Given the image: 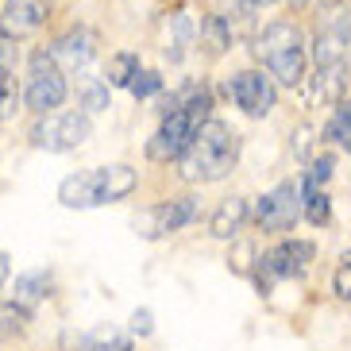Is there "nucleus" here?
<instances>
[{
  "mask_svg": "<svg viewBox=\"0 0 351 351\" xmlns=\"http://www.w3.org/2000/svg\"><path fill=\"white\" fill-rule=\"evenodd\" d=\"M23 324H27V309L16 305V301H0V343L12 340L16 332H23Z\"/></svg>",
  "mask_w": 351,
  "mask_h": 351,
  "instance_id": "18",
  "label": "nucleus"
},
{
  "mask_svg": "<svg viewBox=\"0 0 351 351\" xmlns=\"http://www.w3.org/2000/svg\"><path fill=\"white\" fill-rule=\"evenodd\" d=\"M8 274H12V263H8V255H4V251H0V286H4V282H8Z\"/></svg>",
  "mask_w": 351,
  "mask_h": 351,
  "instance_id": "30",
  "label": "nucleus"
},
{
  "mask_svg": "<svg viewBox=\"0 0 351 351\" xmlns=\"http://www.w3.org/2000/svg\"><path fill=\"white\" fill-rule=\"evenodd\" d=\"M228 97H232L247 116H267L270 108H274V97L278 93H274L270 77H263L258 70H243L228 82Z\"/></svg>",
  "mask_w": 351,
  "mask_h": 351,
  "instance_id": "8",
  "label": "nucleus"
},
{
  "mask_svg": "<svg viewBox=\"0 0 351 351\" xmlns=\"http://www.w3.org/2000/svg\"><path fill=\"white\" fill-rule=\"evenodd\" d=\"M301 217V193L293 186H274L270 193L258 197L255 205V220L263 232H286L293 228Z\"/></svg>",
  "mask_w": 351,
  "mask_h": 351,
  "instance_id": "6",
  "label": "nucleus"
},
{
  "mask_svg": "<svg viewBox=\"0 0 351 351\" xmlns=\"http://www.w3.org/2000/svg\"><path fill=\"white\" fill-rule=\"evenodd\" d=\"M47 20V4L43 0H8L0 12V32L8 39H27L35 35Z\"/></svg>",
  "mask_w": 351,
  "mask_h": 351,
  "instance_id": "10",
  "label": "nucleus"
},
{
  "mask_svg": "<svg viewBox=\"0 0 351 351\" xmlns=\"http://www.w3.org/2000/svg\"><path fill=\"white\" fill-rule=\"evenodd\" d=\"M16 39H8V35L0 32V70H8L12 66V58H16V47H12Z\"/></svg>",
  "mask_w": 351,
  "mask_h": 351,
  "instance_id": "28",
  "label": "nucleus"
},
{
  "mask_svg": "<svg viewBox=\"0 0 351 351\" xmlns=\"http://www.w3.org/2000/svg\"><path fill=\"white\" fill-rule=\"evenodd\" d=\"M89 132H93L89 116L62 112V116H54V120L35 128V143L47 147V151H73V147H82L89 139Z\"/></svg>",
  "mask_w": 351,
  "mask_h": 351,
  "instance_id": "7",
  "label": "nucleus"
},
{
  "mask_svg": "<svg viewBox=\"0 0 351 351\" xmlns=\"http://www.w3.org/2000/svg\"><path fill=\"white\" fill-rule=\"evenodd\" d=\"M47 54H51L54 62L77 70V66H85L89 58H93V35H89V32H70V35H62V39L54 43Z\"/></svg>",
  "mask_w": 351,
  "mask_h": 351,
  "instance_id": "12",
  "label": "nucleus"
},
{
  "mask_svg": "<svg viewBox=\"0 0 351 351\" xmlns=\"http://www.w3.org/2000/svg\"><path fill=\"white\" fill-rule=\"evenodd\" d=\"M236 158L239 139L232 135V128H224L220 120H201L189 135L186 151L178 155V166L186 182H220L224 174H232Z\"/></svg>",
  "mask_w": 351,
  "mask_h": 351,
  "instance_id": "1",
  "label": "nucleus"
},
{
  "mask_svg": "<svg viewBox=\"0 0 351 351\" xmlns=\"http://www.w3.org/2000/svg\"><path fill=\"white\" fill-rule=\"evenodd\" d=\"M336 293L351 301V258H348V263H340V270H336Z\"/></svg>",
  "mask_w": 351,
  "mask_h": 351,
  "instance_id": "26",
  "label": "nucleus"
},
{
  "mask_svg": "<svg viewBox=\"0 0 351 351\" xmlns=\"http://www.w3.org/2000/svg\"><path fill=\"white\" fill-rule=\"evenodd\" d=\"M178 104L189 112L193 124H201V120L208 116V108H213V97H208V89H189V97H186V101H178Z\"/></svg>",
  "mask_w": 351,
  "mask_h": 351,
  "instance_id": "21",
  "label": "nucleus"
},
{
  "mask_svg": "<svg viewBox=\"0 0 351 351\" xmlns=\"http://www.w3.org/2000/svg\"><path fill=\"white\" fill-rule=\"evenodd\" d=\"M135 170L132 166H97V170H82L70 174L58 186V201L66 208H101L112 201H124L135 189Z\"/></svg>",
  "mask_w": 351,
  "mask_h": 351,
  "instance_id": "2",
  "label": "nucleus"
},
{
  "mask_svg": "<svg viewBox=\"0 0 351 351\" xmlns=\"http://www.w3.org/2000/svg\"><path fill=\"white\" fill-rule=\"evenodd\" d=\"M301 213H305L309 224H317V228H324V224H328V217H332L328 197L320 193V186H313L309 178L301 182Z\"/></svg>",
  "mask_w": 351,
  "mask_h": 351,
  "instance_id": "15",
  "label": "nucleus"
},
{
  "mask_svg": "<svg viewBox=\"0 0 351 351\" xmlns=\"http://www.w3.org/2000/svg\"><path fill=\"white\" fill-rule=\"evenodd\" d=\"M135 97H155L158 89H162V77L158 73H151V70H143V73H135L132 77V85H128Z\"/></svg>",
  "mask_w": 351,
  "mask_h": 351,
  "instance_id": "23",
  "label": "nucleus"
},
{
  "mask_svg": "<svg viewBox=\"0 0 351 351\" xmlns=\"http://www.w3.org/2000/svg\"><path fill=\"white\" fill-rule=\"evenodd\" d=\"M47 289H51V278H47V274H23V278L16 282V305H23V309L32 313L35 305L47 298Z\"/></svg>",
  "mask_w": 351,
  "mask_h": 351,
  "instance_id": "16",
  "label": "nucleus"
},
{
  "mask_svg": "<svg viewBox=\"0 0 351 351\" xmlns=\"http://www.w3.org/2000/svg\"><path fill=\"white\" fill-rule=\"evenodd\" d=\"M332 143H340L343 151H351V101H343L336 108V116L328 120V132H324Z\"/></svg>",
  "mask_w": 351,
  "mask_h": 351,
  "instance_id": "19",
  "label": "nucleus"
},
{
  "mask_svg": "<svg viewBox=\"0 0 351 351\" xmlns=\"http://www.w3.org/2000/svg\"><path fill=\"white\" fill-rule=\"evenodd\" d=\"M27 108L32 112H51L66 101V77L47 51L32 54V73H27Z\"/></svg>",
  "mask_w": 351,
  "mask_h": 351,
  "instance_id": "4",
  "label": "nucleus"
},
{
  "mask_svg": "<svg viewBox=\"0 0 351 351\" xmlns=\"http://www.w3.org/2000/svg\"><path fill=\"white\" fill-rule=\"evenodd\" d=\"M12 104V85H8V70H0V108Z\"/></svg>",
  "mask_w": 351,
  "mask_h": 351,
  "instance_id": "29",
  "label": "nucleus"
},
{
  "mask_svg": "<svg viewBox=\"0 0 351 351\" xmlns=\"http://www.w3.org/2000/svg\"><path fill=\"white\" fill-rule=\"evenodd\" d=\"M340 20L320 23L317 35V66H348V51H351V20L348 12H336Z\"/></svg>",
  "mask_w": 351,
  "mask_h": 351,
  "instance_id": "9",
  "label": "nucleus"
},
{
  "mask_svg": "<svg viewBox=\"0 0 351 351\" xmlns=\"http://www.w3.org/2000/svg\"><path fill=\"white\" fill-rule=\"evenodd\" d=\"M243 220H247V201H239V197H232V201H224V205L213 213V236L217 239H236L239 228H243Z\"/></svg>",
  "mask_w": 351,
  "mask_h": 351,
  "instance_id": "13",
  "label": "nucleus"
},
{
  "mask_svg": "<svg viewBox=\"0 0 351 351\" xmlns=\"http://www.w3.org/2000/svg\"><path fill=\"white\" fill-rule=\"evenodd\" d=\"M151 328H155V324H151V309H135L132 313V332L135 336H151Z\"/></svg>",
  "mask_w": 351,
  "mask_h": 351,
  "instance_id": "27",
  "label": "nucleus"
},
{
  "mask_svg": "<svg viewBox=\"0 0 351 351\" xmlns=\"http://www.w3.org/2000/svg\"><path fill=\"white\" fill-rule=\"evenodd\" d=\"M332 166H336V162H332V155H320L317 162H313V170H309V182H313V186H324V182H328V178H332Z\"/></svg>",
  "mask_w": 351,
  "mask_h": 351,
  "instance_id": "24",
  "label": "nucleus"
},
{
  "mask_svg": "<svg viewBox=\"0 0 351 351\" xmlns=\"http://www.w3.org/2000/svg\"><path fill=\"white\" fill-rule=\"evenodd\" d=\"M313 258V243H282V247L267 251V255L258 258V270L267 274V278H289V274H301L305 263Z\"/></svg>",
  "mask_w": 351,
  "mask_h": 351,
  "instance_id": "11",
  "label": "nucleus"
},
{
  "mask_svg": "<svg viewBox=\"0 0 351 351\" xmlns=\"http://www.w3.org/2000/svg\"><path fill=\"white\" fill-rule=\"evenodd\" d=\"M201 32H205V43H208V54H220L228 47V27H224V20H220V16H208L205 20V27H201Z\"/></svg>",
  "mask_w": 351,
  "mask_h": 351,
  "instance_id": "22",
  "label": "nucleus"
},
{
  "mask_svg": "<svg viewBox=\"0 0 351 351\" xmlns=\"http://www.w3.org/2000/svg\"><path fill=\"white\" fill-rule=\"evenodd\" d=\"M193 128H197V124L189 120L186 108H182L178 101H170V104H166V116H162V128H158V135L151 139L147 155L155 158V162H170V158H178L182 151H186Z\"/></svg>",
  "mask_w": 351,
  "mask_h": 351,
  "instance_id": "5",
  "label": "nucleus"
},
{
  "mask_svg": "<svg viewBox=\"0 0 351 351\" xmlns=\"http://www.w3.org/2000/svg\"><path fill=\"white\" fill-rule=\"evenodd\" d=\"M82 351H128V336L108 328V324H101V328H93L82 340Z\"/></svg>",
  "mask_w": 351,
  "mask_h": 351,
  "instance_id": "17",
  "label": "nucleus"
},
{
  "mask_svg": "<svg viewBox=\"0 0 351 351\" xmlns=\"http://www.w3.org/2000/svg\"><path fill=\"white\" fill-rule=\"evenodd\" d=\"M85 104L93 112H101V108H108V93H104L101 85H85Z\"/></svg>",
  "mask_w": 351,
  "mask_h": 351,
  "instance_id": "25",
  "label": "nucleus"
},
{
  "mask_svg": "<svg viewBox=\"0 0 351 351\" xmlns=\"http://www.w3.org/2000/svg\"><path fill=\"white\" fill-rule=\"evenodd\" d=\"M193 217H197V201H193V197H178V201H170V205H162L155 213L158 232H178V228H186ZM158 232H155V236H158Z\"/></svg>",
  "mask_w": 351,
  "mask_h": 351,
  "instance_id": "14",
  "label": "nucleus"
},
{
  "mask_svg": "<svg viewBox=\"0 0 351 351\" xmlns=\"http://www.w3.org/2000/svg\"><path fill=\"white\" fill-rule=\"evenodd\" d=\"M255 54L270 70V77H278L282 85H298L305 77V39L293 23L278 20L255 39Z\"/></svg>",
  "mask_w": 351,
  "mask_h": 351,
  "instance_id": "3",
  "label": "nucleus"
},
{
  "mask_svg": "<svg viewBox=\"0 0 351 351\" xmlns=\"http://www.w3.org/2000/svg\"><path fill=\"white\" fill-rule=\"evenodd\" d=\"M247 8H267V4H274V0H243Z\"/></svg>",
  "mask_w": 351,
  "mask_h": 351,
  "instance_id": "31",
  "label": "nucleus"
},
{
  "mask_svg": "<svg viewBox=\"0 0 351 351\" xmlns=\"http://www.w3.org/2000/svg\"><path fill=\"white\" fill-rule=\"evenodd\" d=\"M135 73H139V58L135 54H116L108 62V85H132Z\"/></svg>",
  "mask_w": 351,
  "mask_h": 351,
  "instance_id": "20",
  "label": "nucleus"
}]
</instances>
